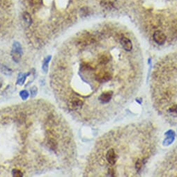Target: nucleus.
<instances>
[{
	"label": "nucleus",
	"mask_w": 177,
	"mask_h": 177,
	"mask_svg": "<svg viewBox=\"0 0 177 177\" xmlns=\"http://www.w3.org/2000/svg\"><path fill=\"white\" fill-rule=\"evenodd\" d=\"M28 2L31 6H38L42 4L43 0H28Z\"/></svg>",
	"instance_id": "nucleus-12"
},
{
	"label": "nucleus",
	"mask_w": 177,
	"mask_h": 177,
	"mask_svg": "<svg viewBox=\"0 0 177 177\" xmlns=\"http://www.w3.org/2000/svg\"><path fill=\"white\" fill-rule=\"evenodd\" d=\"M51 59V56H48L47 58L45 59L44 61H43V70L45 72H47V70H48V63H49L50 60Z\"/></svg>",
	"instance_id": "nucleus-11"
},
{
	"label": "nucleus",
	"mask_w": 177,
	"mask_h": 177,
	"mask_svg": "<svg viewBox=\"0 0 177 177\" xmlns=\"http://www.w3.org/2000/svg\"><path fill=\"white\" fill-rule=\"evenodd\" d=\"M112 95H113V92L112 91H107L102 92L99 96V100L101 101L102 103H108L111 100L112 97Z\"/></svg>",
	"instance_id": "nucleus-6"
},
{
	"label": "nucleus",
	"mask_w": 177,
	"mask_h": 177,
	"mask_svg": "<svg viewBox=\"0 0 177 177\" xmlns=\"http://www.w3.org/2000/svg\"><path fill=\"white\" fill-rule=\"evenodd\" d=\"M31 95L32 96H34V95H36V92H37V88H36V87H33V88H31Z\"/></svg>",
	"instance_id": "nucleus-16"
},
{
	"label": "nucleus",
	"mask_w": 177,
	"mask_h": 177,
	"mask_svg": "<svg viewBox=\"0 0 177 177\" xmlns=\"http://www.w3.org/2000/svg\"><path fill=\"white\" fill-rule=\"evenodd\" d=\"M13 175H14V176H16V177H21L22 176V174L20 170L14 169L13 170Z\"/></svg>",
	"instance_id": "nucleus-14"
},
{
	"label": "nucleus",
	"mask_w": 177,
	"mask_h": 177,
	"mask_svg": "<svg viewBox=\"0 0 177 177\" xmlns=\"http://www.w3.org/2000/svg\"><path fill=\"white\" fill-rule=\"evenodd\" d=\"M121 44L122 47H123L124 49L127 51H130L133 49V44H132V42L130 39H128V38L125 37H123L121 38Z\"/></svg>",
	"instance_id": "nucleus-5"
},
{
	"label": "nucleus",
	"mask_w": 177,
	"mask_h": 177,
	"mask_svg": "<svg viewBox=\"0 0 177 177\" xmlns=\"http://www.w3.org/2000/svg\"><path fill=\"white\" fill-rule=\"evenodd\" d=\"M112 78V75L108 71L101 70L96 75V79L100 83L107 82Z\"/></svg>",
	"instance_id": "nucleus-2"
},
{
	"label": "nucleus",
	"mask_w": 177,
	"mask_h": 177,
	"mask_svg": "<svg viewBox=\"0 0 177 177\" xmlns=\"http://www.w3.org/2000/svg\"><path fill=\"white\" fill-rule=\"evenodd\" d=\"M106 159H107L108 162L110 164V165H113L117 162V154H116L115 151L114 149H109L107 154H106Z\"/></svg>",
	"instance_id": "nucleus-4"
},
{
	"label": "nucleus",
	"mask_w": 177,
	"mask_h": 177,
	"mask_svg": "<svg viewBox=\"0 0 177 177\" xmlns=\"http://www.w3.org/2000/svg\"><path fill=\"white\" fill-rule=\"evenodd\" d=\"M20 95L21 98L23 99V100H26L29 96V93L26 91H22L20 92Z\"/></svg>",
	"instance_id": "nucleus-13"
},
{
	"label": "nucleus",
	"mask_w": 177,
	"mask_h": 177,
	"mask_svg": "<svg viewBox=\"0 0 177 177\" xmlns=\"http://www.w3.org/2000/svg\"><path fill=\"white\" fill-rule=\"evenodd\" d=\"M28 75H27V74H20V75L18 76V81H17L18 84H19V85L23 84L24 82L25 81V79H26V77Z\"/></svg>",
	"instance_id": "nucleus-10"
},
{
	"label": "nucleus",
	"mask_w": 177,
	"mask_h": 177,
	"mask_svg": "<svg viewBox=\"0 0 177 177\" xmlns=\"http://www.w3.org/2000/svg\"><path fill=\"white\" fill-rule=\"evenodd\" d=\"M153 39L157 44L162 45L166 41V35L161 31H156L153 34Z\"/></svg>",
	"instance_id": "nucleus-3"
},
{
	"label": "nucleus",
	"mask_w": 177,
	"mask_h": 177,
	"mask_svg": "<svg viewBox=\"0 0 177 177\" xmlns=\"http://www.w3.org/2000/svg\"><path fill=\"white\" fill-rule=\"evenodd\" d=\"M22 17H23L24 21L26 22L27 24H28L29 25H30L32 23V19H31L30 14L29 13L25 12L23 15H22Z\"/></svg>",
	"instance_id": "nucleus-9"
},
{
	"label": "nucleus",
	"mask_w": 177,
	"mask_h": 177,
	"mask_svg": "<svg viewBox=\"0 0 177 177\" xmlns=\"http://www.w3.org/2000/svg\"><path fill=\"white\" fill-rule=\"evenodd\" d=\"M22 54V49L20 45V44L18 43V42H15L14 45H13V49H12V56L13 59L16 62H18L20 59V56Z\"/></svg>",
	"instance_id": "nucleus-1"
},
{
	"label": "nucleus",
	"mask_w": 177,
	"mask_h": 177,
	"mask_svg": "<svg viewBox=\"0 0 177 177\" xmlns=\"http://www.w3.org/2000/svg\"><path fill=\"white\" fill-rule=\"evenodd\" d=\"M109 60H110V57L107 54H102V55L99 57V62L101 64H105L108 63Z\"/></svg>",
	"instance_id": "nucleus-8"
},
{
	"label": "nucleus",
	"mask_w": 177,
	"mask_h": 177,
	"mask_svg": "<svg viewBox=\"0 0 177 177\" xmlns=\"http://www.w3.org/2000/svg\"><path fill=\"white\" fill-rule=\"evenodd\" d=\"M82 104H83V102H82V100H80V99L76 98V97L73 98L69 102V106L72 109H73V110H75V109H78L79 108H81Z\"/></svg>",
	"instance_id": "nucleus-7"
},
{
	"label": "nucleus",
	"mask_w": 177,
	"mask_h": 177,
	"mask_svg": "<svg viewBox=\"0 0 177 177\" xmlns=\"http://www.w3.org/2000/svg\"><path fill=\"white\" fill-rule=\"evenodd\" d=\"M141 166H142V162H141V160H138L136 163V169L137 170H140L141 169Z\"/></svg>",
	"instance_id": "nucleus-15"
}]
</instances>
